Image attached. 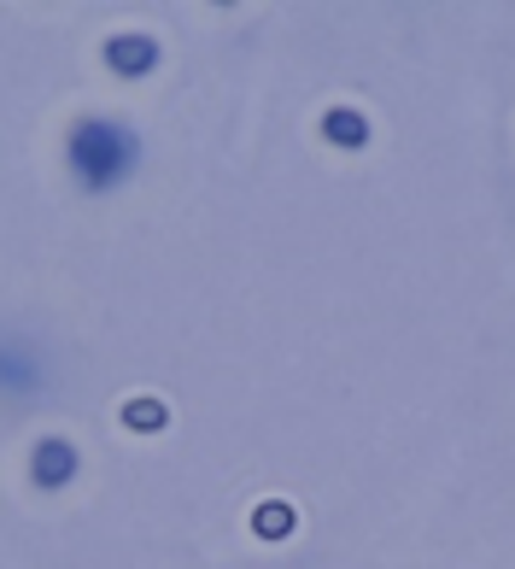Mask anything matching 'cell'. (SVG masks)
I'll use <instances>...</instances> for the list:
<instances>
[{
    "label": "cell",
    "mask_w": 515,
    "mask_h": 569,
    "mask_svg": "<svg viewBox=\"0 0 515 569\" xmlns=\"http://www.w3.org/2000/svg\"><path fill=\"white\" fill-rule=\"evenodd\" d=\"M71 159L94 188H105V182H118L129 171V136L112 130V123H82V130L71 136Z\"/></svg>",
    "instance_id": "cell-1"
},
{
    "label": "cell",
    "mask_w": 515,
    "mask_h": 569,
    "mask_svg": "<svg viewBox=\"0 0 515 569\" xmlns=\"http://www.w3.org/2000/svg\"><path fill=\"white\" fill-rule=\"evenodd\" d=\"M71 476H77L71 440H41V447L30 452V481H36V488H64Z\"/></svg>",
    "instance_id": "cell-2"
},
{
    "label": "cell",
    "mask_w": 515,
    "mask_h": 569,
    "mask_svg": "<svg viewBox=\"0 0 515 569\" xmlns=\"http://www.w3.org/2000/svg\"><path fill=\"white\" fill-rule=\"evenodd\" d=\"M159 59V41L153 36H112L105 41V66L123 71V77H147Z\"/></svg>",
    "instance_id": "cell-3"
},
{
    "label": "cell",
    "mask_w": 515,
    "mask_h": 569,
    "mask_svg": "<svg viewBox=\"0 0 515 569\" xmlns=\"http://www.w3.org/2000/svg\"><path fill=\"white\" fill-rule=\"evenodd\" d=\"M322 136H329L334 147H346V153H357V147L370 141V123H363V112H352V107H329L322 112Z\"/></svg>",
    "instance_id": "cell-4"
},
{
    "label": "cell",
    "mask_w": 515,
    "mask_h": 569,
    "mask_svg": "<svg viewBox=\"0 0 515 569\" xmlns=\"http://www.w3.org/2000/svg\"><path fill=\"white\" fill-rule=\"evenodd\" d=\"M170 423V411H164V399H153V393H135L123 406V429H135V435H159Z\"/></svg>",
    "instance_id": "cell-5"
},
{
    "label": "cell",
    "mask_w": 515,
    "mask_h": 569,
    "mask_svg": "<svg viewBox=\"0 0 515 569\" xmlns=\"http://www.w3.org/2000/svg\"><path fill=\"white\" fill-rule=\"evenodd\" d=\"M252 529H258V540H287V535H293V505H282V499L258 505V511H252Z\"/></svg>",
    "instance_id": "cell-6"
}]
</instances>
